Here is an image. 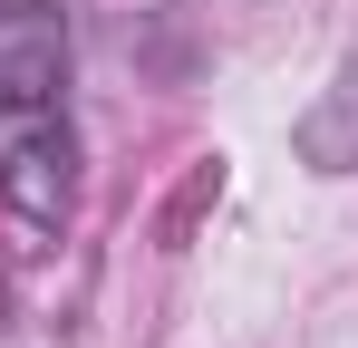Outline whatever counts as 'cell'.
<instances>
[{
  "label": "cell",
  "mask_w": 358,
  "mask_h": 348,
  "mask_svg": "<svg viewBox=\"0 0 358 348\" xmlns=\"http://www.w3.org/2000/svg\"><path fill=\"white\" fill-rule=\"evenodd\" d=\"M0 194L29 223L68 203V10L0 0Z\"/></svg>",
  "instance_id": "obj_1"
},
{
  "label": "cell",
  "mask_w": 358,
  "mask_h": 348,
  "mask_svg": "<svg viewBox=\"0 0 358 348\" xmlns=\"http://www.w3.org/2000/svg\"><path fill=\"white\" fill-rule=\"evenodd\" d=\"M291 145H300L320 174H349V165H358V78H339L320 107L300 116V126H291Z\"/></svg>",
  "instance_id": "obj_2"
}]
</instances>
